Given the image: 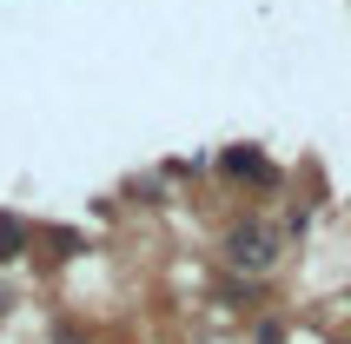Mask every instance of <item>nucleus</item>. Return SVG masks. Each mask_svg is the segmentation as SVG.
<instances>
[{
  "label": "nucleus",
  "instance_id": "1",
  "mask_svg": "<svg viewBox=\"0 0 351 344\" xmlns=\"http://www.w3.org/2000/svg\"><path fill=\"white\" fill-rule=\"evenodd\" d=\"M226 258H232L239 271H272L278 265V232L272 225H232V238H226Z\"/></svg>",
  "mask_w": 351,
  "mask_h": 344
},
{
  "label": "nucleus",
  "instance_id": "2",
  "mask_svg": "<svg viewBox=\"0 0 351 344\" xmlns=\"http://www.w3.org/2000/svg\"><path fill=\"white\" fill-rule=\"evenodd\" d=\"M219 172L226 179H272V159L258 153V146H232V153L219 159Z\"/></svg>",
  "mask_w": 351,
  "mask_h": 344
},
{
  "label": "nucleus",
  "instance_id": "3",
  "mask_svg": "<svg viewBox=\"0 0 351 344\" xmlns=\"http://www.w3.org/2000/svg\"><path fill=\"white\" fill-rule=\"evenodd\" d=\"M27 245H34V232L20 225L14 212H0V265H14V258H20Z\"/></svg>",
  "mask_w": 351,
  "mask_h": 344
}]
</instances>
